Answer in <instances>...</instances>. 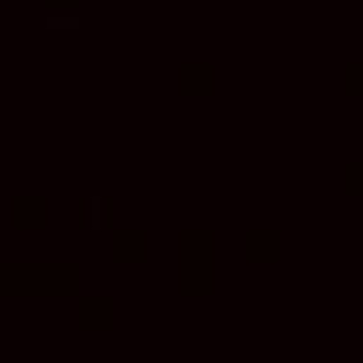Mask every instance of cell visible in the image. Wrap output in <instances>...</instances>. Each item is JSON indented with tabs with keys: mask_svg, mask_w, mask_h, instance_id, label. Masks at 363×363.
Segmentation results:
<instances>
[{
	"mask_svg": "<svg viewBox=\"0 0 363 363\" xmlns=\"http://www.w3.org/2000/svg\"><path fill=\"white\" fill-rule=\"evenodd\" d=\"M105 222H109V205H105V196H88V201H84V230L100 234Z\"/></svg>",
	"mask_w": 363,
	"mask_h": 363,
	"instance_id": "obj_1",
	"label": "cell"
},
{
	"mask_svg": "<svg viewBox=\"0 0 363 363\" xmlns=\"http://www.w3.org/2000/svg\"><path fill=\"white\" fill-rule=\"evenodd\" d=\"M42 25L50 34H59V30H80V13H46Z\"/></svg>",
	"mask_w": 363,
	"mask_h": 363,
	"instance_id": "obj_2",
	"label": "cell"
}]
</instances>
